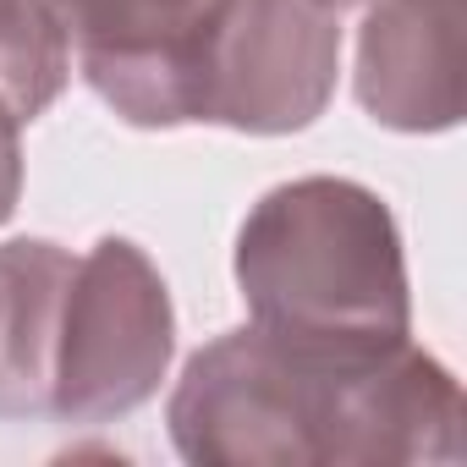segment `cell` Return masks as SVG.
<instances>
[{
    "mask_svg": "<svg viewBox=\"0 0 467 467\" xmlns=\"http://www.w3.org/2000/svg\"><path fill=\"white\" fill-rule=\"evenodd\" d=\"M358 99L390 132H451L462 121V0H368Z\"/></svg>",
    "mask_w": 467,
    "mask_h": 467,
    "instance_id": "obj_6",
    "label": "cell"
},
{
    "mask_svg": "<svg viewBox=\"0 0 467 467\" xmlns=\"http://www.w3.org/2000/svg\"><path fill=\"white\" fill-rule=\"evenodd\" d=\"M187 456L214 462H462V385L412 341L319 363L237 330L187 363L171 401Z\"/></svg>",
    "mask_w": 467,
    "mask_h": 467,
    "instance_id": "obj_1",
    "label": "cell"
},
{
    "mask_svg": "<svg viewBox=\"0 0 467 467\" xmlns=\"http://www.w3.org/2000/svg\"><path fill=\"white\" fill-rule=\"evenodd\" d=\"M83 78L138 127L203 121L225 0H45Z\"/></svg>",
    "mask_w": 467,
    "mask_h": 467,
    "instance_id": "obj_4",
    "label": "cell"
},
{
    "mask_svg": "<svg viewBox=\"0 0 467 467\" xmlns=\"http://www.w3.org/2000/svg\"><path fill=\"white\" fill-rule=\"evenodd\" d=\"M254 330L319 363H374L412 336L401 231L363 182L308 176L259 198L237 243Z\"/></svg>",
    "mask_w": 467,
    "mask_h": 467,
    "instance_id": "obj_2",
    "label": "cell"
},
{
    "mask_svg": "<svg viewBox=\"0 0 467 467\" xmlns=\"http://www.w3.org/2000/svg\"><path fill=\"white\" fill-rule=\"evenodd\" d=\"M330 6H336V12H341V6H368V0H330Z\"/></svg>",
    "mask_w": 467,
    "mask_h": 467,
    "instance_id": "obj_7",
    "label": "cell"
},
{
    "mask_svg": "<svg viewBox=\"0 0 467 467\" xmlns=\"http://www.w3.org/2000/svg\"><path fill=\"white\" fill-rule=\"evenodd\" d=\"M171 358V297L154 265L132 243H99L72 265L56 390L67 418H110L138 407Z\"/></svg>",
    "mask_w": 467,
    "mask_h": 467,
    "instance_id": "obj_3",
    "label": "cell"
},
{
    "mask_svg": "<svg viewBox=\"0 0 467 467\" xmlns=\"http://www.w3.org/2000/svg\"><path fill=\"white\" fill-rule=\"evenodd\" d=\"M341 61V12L330 0H225L209 78L203 121L243 132H292L308 127Z\"/></svg>",
    "mask_w": 467,
    "mask_h": 467,
    "instance_id": "obj_5",
    "label": "cell"
}]
</instances>
